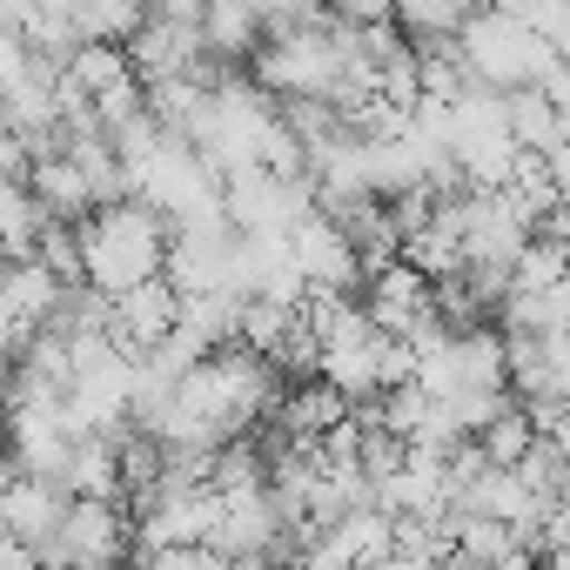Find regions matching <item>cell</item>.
Instances as JSON below:
<instances>
[{
    "label": "cell",
    "mask_w": 570,
    "mask_h": 570,
    "mask_svg": "<svg viewBox=\"0 0 570 570\" xmlns=\"http://www.w3.org/2000/svg\"><path fill=\"white\" fill-rule=\"evenodd\" d=\"M563 282V248L557 242H530L517 262H510V296H543Z\"/></svg>",
    "instance_id": "obj_11"
},
{
    "label": "cell",
    "mask_w": 570,
    "mask_h": 570,
    "mask_svg": "<svg viewBox=\"0 0 570 570\" xmlns=\"http://www.w3.org/2000/svg\"><path fill=\"white\" fill-rule=\"evenodd\" d=\"M61 510H68L61 483H28V476H14L8 490H0V530H8L21 550L48 543V537H55V523H61Z\"/></svg>",
    "instance_id": "obj_6"
},
{
    "label": "cell",
    "mask_w": 570,
    "mask_h": 570,
    "mask_svg": "<svg viewBox=\"0 0 570 570\" xmlns=\"http://www.w3.org/2000/svg\"><path fill=\"white\" fill-rule=\"evenodd\" d=\"M75 242H81V282L101 303H115V296H128V289H141V282L161 275L168 222L155 208H141V202H115V208H95L75 228Z\"/></svg>",
    "instance_id": "obj_1"
},
{
    "label": "cell",
    "mask_w": 570,
    "mask_h": 570,
    "mask_svg": "<svg viewBox=\"0 0 570 570\" xmlns=\"http://www.w3.org/2000/svg\"><path fill=\"white\" fill-rule=\"evenodd\" d=\"M470 443H476V456H483L490 470H517V463H523V450H530V423H523V410L510 403V410H503L497 423H483Z\"/></svg>",
    "instance_id": "obj_10"
},
{
    "label": "cell",
    "mask_w": 570,
    "mask_h": 570,
    "mask_svg": "<svg viewBox=\"0 0 570 570\" xmlns=\"http://www.w3.org/2000/svg\"><path fill=\"white\" fill-rule=\"evenodd\" d=\"M503 135H510V148L517 155H557L563 148V135H570V115H557V108H543L530 88H517V95H503Z\"/></svg>",
    "instance_id": "obj_7"
},
{
    "label": "cell",
    "mask_w": 570,
    "mask_h": 570,
    "mask_svg": "<svg viewBox=\"0 0 570 570\" xmlns=\"http://www.w3.org/2000/svg\"><path fill=\"white\" fill-rule=\"evenodd\" d=\"M121 81H135L128 61H121V48H75L68 68H61V88L81 95V101H95V95H108V88H121Z\"/></svg>",
    "instance_id": "obj_9"
},
{
    "label": "cell",
    "mask_w": 570,
    "mask_h": 570,
    "mask_svg": "<svg viewBox=\"0 0 570 570\" xmlns=\"http://www.w3.org/2000/svg\"><path fill=\"white\" fill-rule=\"evenodd\" d=\"M255 48H262V8H248V0H222V8H202V55L248 68Z\"/></svg>",
    "instance_id": "obj_8"
},
{
    "label": "cell",
    "mask_w": 570,
    "mask_h": 570,
    "mask_svg": "<svg viewBox=\"0 0 570 570\" xmlns=\"http://www.w3.org/2000/svg\"><path fill=\"white\" fill-rule=\"evenodd\" d=\"M450 48H456V61H463L490 95H517V88H530V81L543 75V61H557V55L537 48L503 8H470Z\"/></svg>",
    "instance_id": "obj_2"
},
{
    "label": "cell",
    "mask_w": 570,
    "mask_h": 570,
    "mask_svg": "<svg viewBox=\"0 0 570 570\" xmlns=\"http://www.w3.org/2000/svg\"><path fill=\"white\" fill-rule=\"evenodd\" d=\"M228 262H235V228H228L222 215H202V222H181V228H168L161 282L175 289V303L222 296V289H228Z\"/></svg>",
    "instance_id": "obj_4"
},
{
    "label": "cell",
    "mask_w": 570,
    "mask_h": 570,
    "mask_svg": "<svg viewBox=\"0 0 570 570\" xmlns=\"http://www.w3.org/2000/svg\"><path fill=\"white\" fill-rule=\"evenodd\" d=\"M35 570H121L128 563V517L115 503H75L61 510L55 537L28 550Z\"/></svg>",
    "instance_id": "obj_3"
},
{
    "label": "cell",
    "mask_w": 570,
    "mask_h": 570,
    "mask_svg": "<svg viewBox=\"0 0 570 570\" xmlns=\"http://www.w3.org/2000/svg\"><path fill=\"white\" fill-rule=\"evenodd\" d=\"M289 262H296V275L309 282V289H323V296H363V268H356L350 242L323 215H309V222L289 228Z\"/></svg>",
    "instance_id": "obj_5"
}]
</instances>
